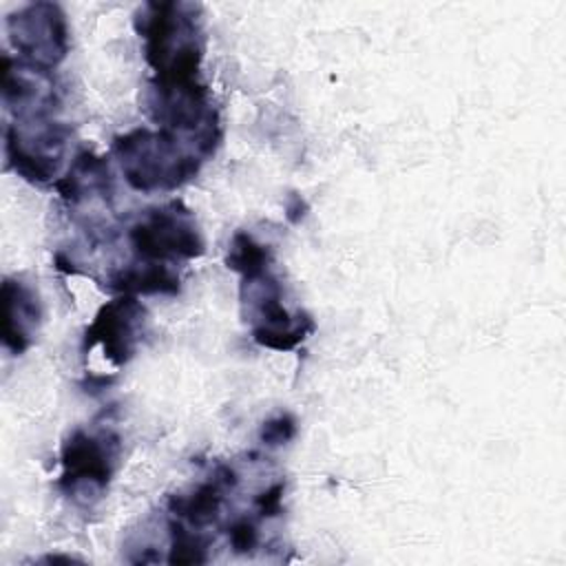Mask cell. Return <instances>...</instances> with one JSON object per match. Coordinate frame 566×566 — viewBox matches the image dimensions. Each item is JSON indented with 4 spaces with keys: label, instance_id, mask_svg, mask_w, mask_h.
Here are the masks:
<instances>
[{
    "label": "cell",
    "instance_id": "1",
    "mask_svg": "<svg viewBox=\"0 0 566 566\" xmlns=\"http://www.w3.org/2000/svg\"><path fill=\"white\" fill-rule=\"evenodd\" d=\"M113 153L119 159L124 179L139 192L172 190L192 179L203 161L197 153H184L177 135L148 128L115 137Z\"/></svg>",
    "mask_w": 566,
    "mask_h": 566
},
{
    "label": "cell",
    "instance_id": "2",
    "mask_svg": "<svg viewBox=\"0 0 566 566\" xmlns=\"http://www.w3.org/2000/svg\"><path fill=\"white\" fill-rule=\"evenodd\" d=\"M128 241L139 263L195 259L203 254V237L192 212L181 201L148 210L130 230Z\"/></svg>",
    "mask_w": 566,
    "mask_h": 566
},
{
    "label": "cell",
    "instance_id": "3",
    "mask_svg": "<svg viewBox=\"0 0 566 566\" xmlns=\"http://www.w3.org/2000/svg\"><path fill=\"white\" fill-rule=\"evenodd\" d=\"M9 38L29 66L49 71L66 57L69 29L57 4L35 2L7 18Z\"/></svg>",
    "mask_w": 566,
    "mask_h": 566
},
{
    "label": "cell",
    "instance_id": "4",
    "mask_svg": "<svg viewBox=\"0 0 566 566\" xmlns=\"http://www.w3.org/2000/svg\"><path fill=\"white\" fill-rule=\"evenodd\" d=\"M119 455V438L115 433H88L75 429L62 444L60 486L75 495L82 486L104 491L111 482Z\"/></svg>",
    "mask_w": 566,
    "mask_h": 566
},
{
    "label": "cell",
    "instance_id": "5",
    "mask_svg": "<svg viewBox=\"0 0 566 566\" xmlns=\"http://www.w3.org/2000/svg\"><path fill=\"white\" fill-rule=\"evenodd\" d=\"M144 316L146 312L142 303L130 294H122L104 303L95 314L93 323L86 327L84 352L95 345H102L104 356L113 365L119 367L128 363L142 338Z\"/></svg>",
    "mask_w": 566,
    "mask_h": 566
},
{
    "label": "cell",
    "instance_id": "6",
    "mask_svg": "<svg viewBox=\"0 0 566 566\" xmlns=\"http://www.w3.org/2000/svg\"><path fill=\"white\" fill-rule=\"evenodd\" d=\"M40 323V301L22 281H2V343L11 354H22Z\"/></svg>",
    "mask_w": 566,
    "mask_h": 566
},
{
    "label": "cell",
    "instance_id": "7",
    "mask_svg": "<svg viewBox=\"0 0 566 566\" xmlns=\"http://www.w3.org/2000/svg\"><path fill=\"white\" fill-rule=\"evenodd\" d=\"M239 482L237 473L228 464H219L210 480L195 486L188 495H170L168 509L172 515L188 520L192 526H206L210 524L217 513L221 511L226 491L234 489Z\"/></svg>",
    "mask_w": 566,
    "mask_h": 566
},
{
    "label": "cell",
    "instance_id": "8",
    "mask_svg": "<svg viewBox=\"0 0 566 566\" xmlns=\"http://www.w3.org/2000/svg\"><path fill=\"white\" fill-rule=\"evenodd\" d=\"M108 285L122 294H177L179 276L166 263H135L111 274Z\"/></svg>",
    "mask_w": 566,
    "mask_h": 566
},
{
    "label": "cell",
    "instance_id": "9",
    "mask_svg": "<svg viewBox=\"0 0 566 566\" xmlns=\"http://www.w3.org/2000/svg\"><path fill=\"white\" fill-rule=\"evenodd\" d=\"M226 263L230 270L239 272L241 279H248V276H256V274L270 270L272 252L268 245L259 243L252 234L237 232L232 237Z\"/></svg>",
    "mask_w": 566,
    "mask_h": 566
},
{
    "label": "cell",
    "instance_id": "10",
    "mask_svg": "<svg viewBox=\"0 0 566 566\" xmlns=\"http://www.w3.org/2000/svg\"><path fill=\"white\" fill-rule=\"evenodd\" d=\"M170 564H201L208 559V539L188 531L181 522H170Z\"/></svg>",
    "mask_w": 566,
    "mask_h": 566
},
{
    "label": "cell",
    "instance_id": "11",
    "mask_svg": "<svg viewBox=\"0 0 566 566\" xmlns=\"http://www.w3.org/2000/svg\"><path fill=\"white\" fill-rule=\"evenodd\" d=\"M296 433V420L290 413H279L263 422L261 442L268 447H281Z\"/></svg>",
    "mask_w": 566,
    "mask_h": 566
},
{
    "label": "cell",
    "instance_id": "12",
    "mask_svg": "<svg viewBox=\"0 0 566 566\" xmlns=\"http://www.w3.org/2000/svg\"><path fill=\"white\" fill-rule=\"evenodd\" d=\"M228 539L234 553H250L259 544V528L252 520L239 517L228 528Z\"/></svg>",
    "mask_w": 566,
    "mask_h": 566
},
{
    "label": "cell",
    "instance_id": "13",
    "mask_svg": "<svg viewBox=\"0 0 566 566\" xmlns=\"http://www.w3.org/2000/svg\"><path fill=\"white\" fill-rule=\"evenodd\" d=\"M283 482H274L272 486H268L265 491H261L256 497H254V506H256V513L261 517H276L283 513Z\"/></svg>",
    "mask_w": 566,
    "mask_h": 566
}]
</instances>
